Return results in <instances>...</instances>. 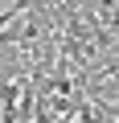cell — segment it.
Here are the masks:
<instances>
[{
  "label": "cell",
  "mask_w": 119,
  "mask_h": 123,
  "mask_svg": "<svg viewBox=\"0 0 119 123\" xmlns=\"http://www.w3.org/2000/svg\"><path fill=\"white\" fill-rule=\"evenodd\" d=\"M90 115H94V123H115L119 119V103L115 98H90Z\"/></svg>",
  "instance_id": "obj_1"
},
{
  "label": "cell",
  "mask_w": 119,
  "mask_h": 123,
  "mask_svg": "<svg viewBox=\"0 0 119 123\" xmlns=\"http://www.w3.org/2000/svg\"><path fill=\"white\" fill-rule=\"evenodd\" d=\"M13 17H17V8H4V12H0V29H4V25H8Z\"/></svg>",
  "instance_id": "obj_2"
}]
</instances>
